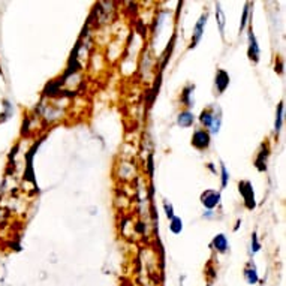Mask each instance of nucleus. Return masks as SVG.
<instances>
[{
  "label": "nucleus",
  "mask_w": 286,
  "mask_h": 286,
  "mask_svg": "<svg viewBox=\"0 0 286 286\" xmlns=\"http://www.w3.org/2000/svg\"><path fill=\"white\" fill-rule=\"evenodd\" d=\"M199 122L208 131L210 135H217L222 126V111L217 106H208L201 111L199 114Z\"/></svg>",
  "instance_id": "nucleus-1"
},
{
  "label": "nucleus",
  "mask_w": 286,
  "mask_h": 286,
  "mask_svg": "<svg viewBox=\"0 0 286 286\" xmlns=\"http://www.w3.org/2000/svg\"><path fill=\"white\" fill-rule=\"evenodd\" d=\"M238 191L243 196V201H244V207L247 210H253L256 207V201H255V192H253V188H252V183L244 180V182H240L238 183Z\"/></svg>",
  "instance_id": "nucleus-2"
},
{
  "label": "nucleus",
  "mask_w": 286,
  "mask_h": 286,
  "mask_svg": "<svg viewBox=\"0 0 286 286\" xmlns=\"http://www.w3.org/2000/svg\"><path fill=\"white\" fill-rule=\"evenodd\" d=\"M211 144V135L208 134V131L205 129H196L192 135V145L202 151V150H207Z\"/></svg>",
  "instance_id": "nucleus-3"
},
{
  "label": "nucleus",
  "mask_w": 286,
  "mask_h": 286,
  "mask_svg": "<svg viewBox=\"0 0 286 286\" xmlns=\"http://www.w3.org/2000/svg\"><path fill=\"white\" fill-rule=\"evenodd\" d=\"M207 20H208V12H202L199 20L196 21L195 27H193V35H192V42H191V48H195L198 45V42L201 41L202 35H204V29L207 26Z\"/></svg>",
  "instance_id": "nucleus-4"
},
{
  "label": "nucleus",
  "mask_w": 286,
  "mask_h": 286,
  "mask_svg": "<svg viewBox=\"0 0 286 286\" xmlns=\"http://www.w3.org/2000/svg\"><path fill=\"white\" fill-rule=\"evenodd\" d=\"M201 204L207 208V210H214L219 204H220V192L217 191H205L201 195Z\"/></svg>",
  "instance_id": "nucleus-5"
},
{
  "label": "nucleus",
  "mask_w": 286,
  "mask_h": 286,
  "mask_svg": "<svg viewBox=\"0 0 286 286\" xmlns=\"http://www.w3.org/2000/svg\"><path fill=\"white\" fill-rule=\"evenodd\" d=\"M243 276H244V280L249 283V285H258L259 282V273H258V268L255 265L253 261H249L244 268H243Z\"/></svg>",
  "instance_id": "nucleus-6"
},
{
  "label": "nucleus",
  "mask_w": 286,
  "mask_h": 286,
  "mask_svg": "<svg viewBox=\"0 0 286 286\" xmlns=\"http://www.w3.org/2000/svg\"><path fill=\"white\" fill-rule=\"evenodd\" d=\"M247 38H249V49H247L249 59H250L253 63H258V62H259V52H261V51H259V45H258L256 36L253 35L252 29H249Z\"/></svg>",
  "instance_id": "nucleus-7"
},
{
  "label": "nucleus",
  "mask_w": 286,
  "mask_h": 286,
  "mask_svg": "<svg viewBox=\"0 0 286 286\" xmlns=\"http://www.w3.org/2000/svg\"><path fill=\"white\" fill-rule=\"evenodd\" d=\"M214 86H216V92L217 95H222L228 86H230V75H228L226 71L223 69H217L216 72V78H214Z\"/></svg>",
  "instance_id": "nucleus-8"
},
{
  "label": "nucleus",
  "mask_w": 286,
  "mask_h": 286,
  "mask_svg": "<svg viewBox=\"0 0 286 286\" xmlns=\"http://www.w3.org/2000/svg\"><path fill=\"white\" fill-rule=\"evenodd\" d=\"M193 123H195V114H193L192 111H189V109L182 111L179 116H177V125H179L180 128L188 129V128H192Z\"/></svg>",
  "instance_id": "nucleus-9"
},
{
  "label": "nucleus",
  "mask_w": 286,
  "mask_h": 286,
  "mask_svg": "<svg viewBox=\"0 0 286 286\" xmlns=\"http://www.w3.org/2000/svg\"><path fill=\"white\" fill-rule=\"evenodd\" d=\"M211 247L219 253H226L228 249H230V241H228L225 234H217L211 241Z\"/></svg>",
  "instance_id": "nucleus-10"
},
{
  "label": "nucleus",
  "mask_w": 286,
  "mask_h": 286,
  "mask_svg": "<svg viewBox=\"0 0 286 286\" xmlns=\"http://www.w3.org/2000/svg\"><path fill=\"white\" fill-rule=\"evenodd\" d=\"M193 92H195V84H188L185 89H183V93H182V102L188 106V108H192L195 105V96H193Z\"/></svg>",
  "instance_id": "nucleus-11"
},
{
  "label": "nucleus",
  "mask_w": 286,
  "mask_h": 286,
  "mask_svg": "<svg viewBox=\"0 0 286 286\" xmlns=\"http://www.w3.org/2000/svg\"><path fill=\"white\" fill-rule=\"evenodd\" d=\"M268 147L265 148V151H264V144L261 145V151L258 153V157H256V160H255V165H256V168L259 169V171H265V168H267V157H268Z\"/></svg>",
  "instance_id": "nucleus-12"
},
{
  "label": "nucleus",
  "mask_w": 286,
  "mask_h": 286,
  "mask_svg": "<svg viewBox=\"0 0 286 286\" xmlns=\"http://www.w3.org/2000/svg\"><path fill=\"white\" fill-rule=\"evenodd\" d=\"M169 231L173 233V234H176V236L182 234V231H183V220H182V217L174 216L173 219L169 220Z\"/></svg>",
  "instance_id": "nucleus-13"
},
{
  "label": "nucleus",
  "mask_w": 286,
  "mask_h": 286,
  "mask_svg": "<svg viewBox=\"0 0 286 286\" xmlns=\"http://www.w3.org/2000/svg\"><path fill=\"white\" fill-rule=\"evenodd\" d=\"M283 100L277 105V111H276V123H274V132L279 134L282 131V125H283Z\"/></svg>",
  "instance_id": "nucleus-14"
},
{
  "label": "nucleus",
  "mask_w": 286,
  "mask_h": 286,
  "mask_svg": "<svg viewBox=\"0 0 286 286\" xmlns=\"http://www.w3.org/2000/svg\"><path fill=\"white\" fill-rule=\"evenodd\" d=\"M216 20H217V26H219V30L222 33V36L225 35V24H226V18H225V14L220 8V3L216 5Z\"/></svg>",
  "instance_id": "nucleus-15"
},
{
  "label": "nucleus",
  "mask_w": 286,
  "mask_h": 286,
  "mask_svg": "<svg viewBox=\"0 0 286 286\" xmlns=\"http://www.w3.org/2000/svg\"><path fill=\"white\" fill-rule=\"evenodd\" d=\"M220 182H222V189H225L228 186V183H230V173H228L223 162L220 163Z\"/></svg>",
  "instance_id": "nucleus-16"
},
{
  "label": "nucleus",
  "mask_w": 286,
  "mask_h": 286,
  "mask_svg": "<svg viewBox=\"0 0 286 286\" xmlns=\"http://www.w3.org/2000/svg\"><path fill=\"white\" fill-rule=\"evenodd\" d=\"M163 210H165V216H166L169 220L176 216V214H174V207H173V204L168 202V201H163Z\"/></svg>",
  "instance_id": "nucleus-17"
},
{
  "label": "nucleus",
  "mask_w": 286,
  "mask_h": 286,
  "mask_svg": "<svg viewBox=\"0 0 286 286\" xmlns=\"http://www.w3.org/2000/svg\"><path fill=\"white\" fill-rule=\"evenodd\" d=\"M249 6H250V3H246V6H244V11H243V17H241V23H240V33L244 30V27H246V23H247V15H249V12H250Z\"/></svg>",
  "instance_id": "nucleus-18"
},
{
  "label": "nucleus",
  "mask_w": 286,
  "mask_h": 286,
  "mask_svg": "<svg viewBox=\"0 0 286 286\" xmlns=\"http://www.w3.org/2000/svg\"><path fill=\"white\" fill-rule=\"evenodd\" d=\"M259 249H261V244H259V241H258L256 234H253V236H252V249H250V253L255 255L256 252H259Z\"/></svg>",
  "instance_id": "nucleus-19"
},
{
  "label": "nucleus",
  "mask_w": 286,
  "mask_h": 286,
  "mask_svg": "<svg viewBox=\"0 0 286 286\" xmlns=\"http://www.w3.org/2000/svg\"><path fill=\"white\" fill-rule=\"evenodd\" d=\"M148 171H150V176L153 174V156H148Z\"/></svg>",
  "instance_id": "nucleus-20"
},
{
  "label": "nucleus",
  "mask_w": 286,
  "mask_h": 286,
  "mask_svg": "<svg viewBox=\"0 0 286 286\" xmlns=\"http://www.w3.org/2000/svg\"><path fill=\"white\" fill-rule=\"evenodd\" d=\"M213 216H214V211H213V210H207V211H204V217L211 219Z\"/></svg>",
  "instance_id": "nucleus-21"
},
{
  "label": "nucleus",
  "mask_w": 286,
  "mask_h": 286,
  "mask_svg": "<svg viewBox=\"0 0 286 286\" xmlns=\"http://www.w3.org/2000/svg\"><path fill=\"white\" fill-rule=\"evenodd\" d=\"M207 286H211V285H207Z\"/></svg>",
  "instance_id": "nucleus-22"
}]
</instances>
